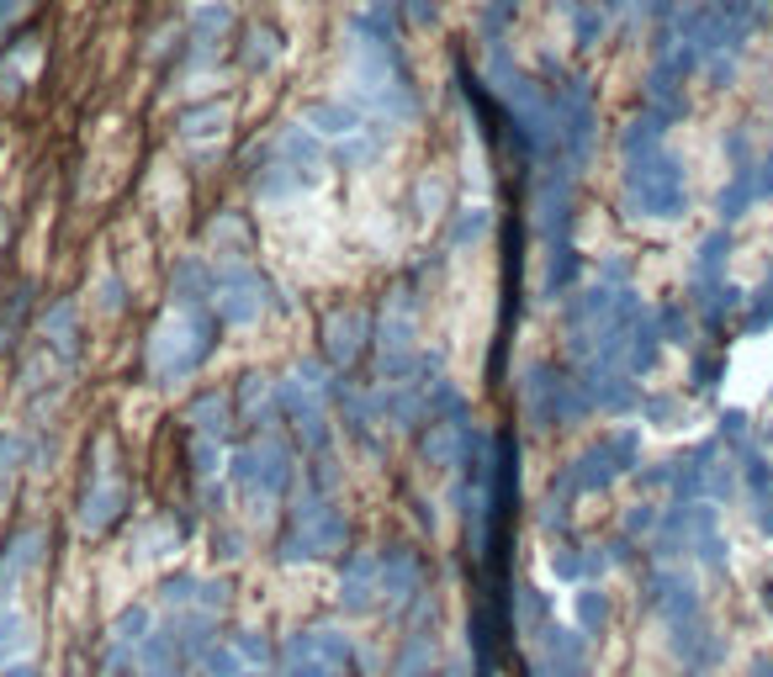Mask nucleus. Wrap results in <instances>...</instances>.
<instances>
[{
  "label": "nucleus",
  "mask_w": 773,
  "mask_h": 677,
  "mask_svg": "<svg viewBox=\"0 0 773 677\" xmlns=\"http://www.w3.org/2000/svg\"><path fill=\"white\" fill-rule=\"evenodd\" d=\"M514 11H520V0H483V38H488V48H503V33H509Z\"/></svg>",
  "instance_id": "f704fd0d"
},
{
  "label": "nucleus",
  "mask_w": 773,
  "mask_h": 677,
  "mask_svg": "<svg viewBox=\"0 0 773 677\" xmlns=\"http://www.w3.org/2000/svg\"><path fill=\"white\" fill-rule=\"evenodd\" d=\"M339 603H345V614H371V609H382V561H376V551H366V556H356L345 566V577H339Z\"/></svg>",
  "instance_id": "4be33fe9"
},
{
  "label": "nucleus",
  "mask_w": 773,
  "mask_h": 677,
  "mask_svg": "<svg viewBox=\"0 0 773 677\" xmlns=\"http://www.w3.org/2000/svg\"><path fill=\"white\" fill-rule=\"evenodd\" d=\"M276 408H282V402H276V387H265L260 376H249L245 381V424H271Z\"/></svg>",
  "instance_id": "72a5a7b5"
},
{
  "label": "nucleus",
  "mask_w": 773,
  "mask_h": 677,
  "mask_svg": "<svg viewBox=\"0 0 773 677\" xmlns=\"http://www.w3.org/2000/svg\"><path fill=\"white\" fill-rule=\"evenodd\" d=\"M631 472H641V435L636 429H614L599 444H588L583 455H572L568 466L551 477V503L572 509L577 498H594V492L614 487V481L631 477Z\"/></svg>",
  "instance_id": "7ed1b4c3"
},
{
  "label": "nucleus",
  "mask_w": 773,
  "mask_h": 677,
  "mask_svg": "<svg viewBox=\"0 0 773 677\" xmlns=\"http://www.w3.org/2000/svg\"><path fill=\"white\" fill-rule=\"evenodd\" d=\"M276 673V651L260 630H234V636L212 640L202 651V677H271Z\"/></svg>",
  "instance_id": "f3484780"
},
{
  "label": "nucleus",
  "mask_w": 773,
  "mask_h": 677,
  "mask_svg": "<svg viewBox=\"0 0 773 677\" xmlns=\"http://www.w3.org/2000/svg\"><path fill=\"white\" fill-rule=\"evenodd\" d=\"M382 561V609L387 614H408L413 603H424V566L408 546H387L376 551Z\"/></svg>",
  "instance_id": "aec40b11"
},
{
  "label": "nucleus",
  "mask_w": 773,
  "mask_h": 677,
  "mask_svg": "<svg viewBox=\"0 0 773 677\" xmlns=\"http://www.w3.org/2000/svg\"><path fill=\"white\" fill-rule=\"evenodd\" d=\"M345 535H350V529H345V514H339L334 492L302 487V498H297V509H291V524H286V535H282V561L286 566L319 561V556H328V551H339Z\"/></svg>",
  "instance_id": "0eeeda50"
},
{
  "label": "nucleus",
  "mask_w": 773,
  "mask_h": 677,
  "mask_svg": "<svg viewBox=\"0 0 773 677\" xmlns=\"http://www.w3.org/2000/svg\"><path fill=\"white\" fill-rule=\"evenodd\" d=\"M276 673L282 677H350V636L328 630V625L297 630L276 651Z\"/></svg>",
  "instance_id": "4468645a"
},
{
  "label": "nucleus",
  "mask_w": 773,
  "mask_h": 677,
  "mask_svg": "<svg viewBox=\"0 0 773 677\" xmlns=\"http://www.w3.org/2000/svg\"><path fill=\"white\" fill-rule=\"evenodd\" d=\"M175 546H180V529H175V524H144V529H138V556H164V551H175Z\"/></svg>",
  "instance_id": "c9c22d12"
},
{
  "label": "nucleus",
  "mask_w": 773,
  "mask_h": 677,
  "mask_svg": "<svg viewBox=\"0 0 773 677\" xmlns=\"http://www.w3.org/2000/svg\"><path fill=\"white\" fill-rule=\"evenodd\" d=\"M191 472H197V481L202 487H212V481L228 472V455H223V439H202L191 435Z\"/></svg>",
  "instance_id": "7c9ffc66"
},
{
  "label": "nucleus",
  "mask_w": 773,
  "mask_h": 677,
  "mask_svg": "<svg viewBox=\"0 0 773 677\" xmlns=\"http://www.w3.org/2000/svg\"><path fill=\"white\" fill-rule=\"evenodd\" d=\"M228 477H234V492L249 503V514L265 518L291 487V450L282 439H254L228 461Z\"/></svg>",
  "instance_id": "1a4fd4ad"
},
{
  "label": "nucleus",
  "mask_w": 773,
  "mask_h": 677,
  "mask_svg": "<svg viewBox=\"0 0 773 677\" xmlns=\"http://www.w3.org/2000/svg\"><path fill=\"white\" fill-rule=\"evenodd\" d=\"M747 677H773V662H769V656H758V662L747 667Z\"/></svg>",
  "instance_id": "de8ad7c7"
},
{
  "label": "nucleus",
  "mask_w": 773,
  "mask_h": 677,
  "mask_svg": "<svg viewBox=\"0 0 773 677\" xmlns=\"http://www.w3.org/2000/svg\"><path fill=\"white\" fill-rule=\"evenodd\" d=\"M403 5H408L413 22H429V16H435V0H403Z\"/></svg>",
  "instance_id": "c03bdc74"
},
{
  "label": "nucleus",
  "mask_w": 773,
  "mask_h": 677,
  "mask_svg": "<svg viewBox=\"0 0 773 677\" xmlns=\"http://www.w3.org/2000/svg\"><path fill=\"white\" fill-rule=\"evenodd\" d=\"M334 381H328V371L319 360H297L291 371H286V381H276V402H282V413L291 418V429L308 439L313 450H324L328 444V402H334Z\"/></svg>",
  "instance_id": "6e6552de"
},
{
  "label": "nucleus",
  "mask_w": 773,
  "mask_h": 677,
  "mask_svg": "<svg viewBox=\"0 0 773 677\" xmlns=\"http://www.w3.org/2000/svg\"><path fill=\"white\" fill-rule=\"evenodd\" d=\"M546 75H551V117H557V154L583 170L588 154H594V138H599V106H594V90L568 75L557 59H546Z\"/></svg>",
  "instance_id": "423d86ee"
},
{
  "label": "nucleus",
  "mask_w": 773,
  "mask_h": 677,
  "mask_svg": "<svg viewBox=\"0 0 773 677\" xmlns=\"http://www.w3.org/2000/svg\"><path fill=\"white\" fill-rule=\"evenodd\" d=\"M127 503H133V487L117 472V439L107 435V439H96V472H90V487H85V498H80V529L85 535L112 529L127 514Z\"/></svg>",
  "instance_id": "ddd939ff"
},
{
  "label": "nucleus",
  "mask_w": 773,
  "mask_h": 677,
  "mask_svg": "<svg viewBox=\"0 0 773 677\" xmlns=\"http://www.w3.org/2000/svg\"><path fill=\"white\" fill-rule=\"evenodd\" d=\"M319 180H324V138L313 127L291 122V127L276 133L271 160L254 175V191H260V201H297L302 191H313Z\"/></svg>",
  "instance_id": "39448f33"
},
{
  "label": "nucleus",
  "mask_w": 773,
  "mask_h": 677,
  "mask_svg": "<svg viewBox=\"0 0 773 677\" xmlns=\"http://www.w3.org/2000/svg\"><path fill=\"white\" fill-rule=\"evenodd\" d=\"M376 371L382 381H408L424 371V355H419V308L408 302V291H398L387 302V313L376 323Z\"/></svg>",
  "instance_id": "f8f14e48"
},
{
  "label": "nucleus",
  "mask_w": 773,
  "mask_h": 677,
  "mask_svg": "<svg viewBox=\"0 0 773 677\" xmlns=\"http://www.w3.org/2000/svg\"><path fill=\"white\" fill-rule=\"evenodd\" d=\"M265 308H271V286L260 280V271H249V260L212 265V318L217 323L249 328V323H260Z\"/></svg>",
  "instance_id": "2eb2a0df"
},
{
  "label": "nucleus",
  "mask_w": 773,
  "mask_h": 677,
  "mask_svg": "<svg viewBox=\"0 0 773 677\" xmlns=\"http://www.w3.org/2000/svg\"><path fill=\"white\" fill-rule=\"evenodd\" d=\"M736 472H741V487H747V498L758 503V509H769L773 498V461L763 450H741L736 455Z\"/></svg>",
  "instance_id": "c756f323"
},
{
  "label": "nucleus",
  "mask_w": 773,
  "mask_h": 677,
  "mask_svg": "<svg viewBox=\"0 0 773 677\" xmlns=\"http://www.w3.org/2000/svg\"><path fill=\"white\" fill-rule=\"evenodd\" d=\"M758 529L773 540V503H769V509H758Z\"/></svg>",
  "instance_id": "09e8293b"
},
{
  "label": "nucleus",
  "mask_w": 773,
  "mask_h": 677,
  "mask_svg": "<svg viewBox=\"0 0 773 677\" xmlns=\"http://www.w3.org/2000/svg\"><path fill=\"white\" fill-rule=\"evenodd\" d=\"M0 677H38L27 662H0Z\"/></svg>",
  "instance_id": "a18cd8bd"
},
{
  "label": "nucleus",
  "mask_w": 773,
  "mask_h": 677,
  "mask_svg": "<svg viewBox=\"0 0 773 677\" xmlns=\"http://www.w3.org/2000/svg\"><path fill=\"white\" fill-rule=\"evenodd\" d=\"M228 133V106L223 101H207V106H186L180 112V138L186 143H207V138H223Z\"/></svg>",
  "instance_id": "cd10ccee"
},
{
  "label": "nucleus",
  "mask_w": 773,
  "mask_h": 677,
  "mask_svg": "<svg viewBox=\"0 0 773 677\" xmlns=\"http://www.w3.org/2000/svg\"><path fill=\"white\" fill-rule=\"evenodd\" d=\"M366 339H371V318L361 313V308H345V313H334L324 328V350L334 365H356L361 360V350H366Z\"/></svg>",
  "instance_id": "5701e85b"
},
{
  "label": "nucleus",
  "mask_w": 773,
  "mask_h": 677,
  "mask_svg": "<svg viewBox=\"0 0 773 677\" xmlns=\"http://www.w3.org/2000/svg\"><path fill=\"white\" fill-rule=\"evenodd\" d=\"M763 328H773V271L752 291V302H747V334H763Z\"/></svg>",
  "instance_id": "e433bc0d"
},
{
  "label": "nucleus",
  "mask_w": 773,
  "mask_h": 677,
  "mask_svg": "<svg viewBox=\"0 0 773 677\" xmlns=\"http://www.w3.org/2000/svg\"><path fill=\"white\" fill-rule=\"evenodd\" d=\"M657 524H662V509L657 503H636L625 514V535H657Z\"/></svg>",
  "instance_id": "58836bf2"
},
{
  "label": "nucleus",
  "mask_w": 773,
  "mask_h": 677,
  "mask_svg": "<svg viewBox=\"0 0 773 677\" xmlns=\"http://www.w3.org/2000/svg\"><path fill=\"white\" fill-rule=\"evenodd\" d=\"M568 5H572V0H568Z\"/></svg>",
  "instance_id": "603ef678"
},
{
  "label": "nucleus",
  "mask_w": 773,
  "mask_h": 677,
  "mask_svg": "<svg viewBox=\"0 0 773 677\" xmlns=\"http://www.w3.org/2000/svg\"><path fill=\"white\" fill-rule=\"evenodd\" d=\"M42 355H53L59 365H75V355H80V308L75 302H59L42 318Z\"/></svg>",
  "instance_id": "b1692460"
},
{
  "label": "nucleus",
  "mask_w": 773,
  "mask_h": 677,
  "mask_svg": "<svg viewBox=\"0 0 773 677\" xmlns=\"http://www.w3.org/2000/svg\"><path fill=\"white\" fill-rule=\"evenodd\" d=\"M758 186H763V201H769L773 197V149L758 160Z\"/></svg>",
  "instance_id": "37998d69"
},
{
  "label": "nucleus",
  "mask_w": 773,
  "mask_h": 677,
  "mask_svg": "<svg viewBox=\"0 0 773 677\" xmlns=\"http://www.w3.org/2000/svg\"><path fill=\"white\" fill-rule=\"evenodd\" d=\"M191 5H202V0H191Z\"/></svg>",
  "instance_id": "3c124183"
},
{
  "label": "nucleus",
  "mask_w": 773,
  "mask_h": 677,
  "mask_svg": "<svg viewBox=\"0 0 773 677\" xmlns=\"http://www.w3.org/2000/svg\"><path fill=\"white\" fill-rule=\"evenodd\" d=\"M620 164H625V212L631 217L668 223V217L689 212V175H684V160L668 143L620 154Z\"/></svg>",
  "instance_id": "f03ea898"
},
{
  "label": "nucleus",
  "mask_w": 773,
  "mask_h": 677,
  "mask_svg": "<svg viewBox=\"0 0 773 677\" xmlns=\"http://www.w3.org/2000/svg\"><path fill=\"white\" fill-rule=\"evenodd\" d=\"M164 609H170V614H207V619H217V614L228 609V588L212 582V577L180 572V577L164 582Z\"/></svg>",
  "instance_id": "412c9836"
},
{
  "label": "nucleus",
  "mask_w": 773,
  "mask_h": 677,
  "mask_svg": "<svg viewBox=\"0 0 773 677\" xmlns=\"http://www.w3.org/2000/svg\"><path fill=\"white\" fill-rule=\"evenodd\" d=\"M763 201V186H758V160L732 170V180L721 186V197H715V212H721V223H736V217H747L752 206Z\"/></svg>",
  "instance_id": "393cba45"
},
{
  "label": "nucleus",
  "mask_w": 773,
  "mask_h": 677,
  "mask_svg": "<svg viewBox=\"0 0 773 677\" xmlns=\"http://www.w3.org/2000/svg\"><path fill=\"white\" fill-rule=\"evenodd\" d=\"M212 313L207 308H170L149 334V376L154 381H186L212 355Z\"/></svg>",
  "instance_id": "20e7f679"
},
{
  "label": "nucleus",
  "mask_w": 773,
  "mask_h": 677,
  "mask_svg": "<svg viewBox=\"0 0 773 677\" xmlns=\"http://www.w3.org/2000/svg\"><path fill=\"white\" fill-rule=\"evenodd\" d=\"M488 228H493V212L477 201V206H461L456 212V228H450V243L456 249H466V243H483L488 239Z\"/></svg>",
  "instance_id": "2f4dec72"
},
{
  "label": "nucleus",
  "mask_w": 773,
  "mask_h": 677,
  "mask_svg": "<svg viewBox=\"0 0 773 677\" xmlns=\"http://www.w3.org/2000/svg\"><path fill=\"white\" fill-rule=\"evenodd\" d=\"M302 127H313V133H319L324 143H334L350 164L376 160L382 143H387V127L371 122L366 112L350 106V101H319V106H308V112H302Z\"/></svg>",
  "instance_id": "9b49d317"
},
{
  "label": "nucleus",
  "mask_w": 773,
  "mask_h": 677,
  "mask_svg": "<svg viewBox=\"0 0 773 677\" xmlns=\"http://www.w3.org/2000/svg\"><path fill=\"white\" fill-rule=\"evenodd\" d=\"M726 260H732V234H710V239L699 243V254H694V291H705V286H721L726 280Z\"/></svg>",
  "instance_id": "a878e982"
},
{
  "label": "nucleus",
  "mask_w": 773,
  "mask_h": 677,
  "mask_svg": "<svg viewBox=\"0 0 773 677\" xmlns=\"http://www.w3.org/2000/svg\"><path fill=\"white\" fill-rule=\"evenodd\" d=\"M572 164L562 170H546V180L535 186V228H540V239L546 249L551 243H572Z\"/></svg>",
  "instance_id": "6ab92c4d"
},
{
  "label": "nucleus",
  "mask_w": 773,
  "mask_h": 677,
  "mask_svg": "<svg viewBox=\"0 0 773 677\" xmlns=\"http://www.w3.org/2000/svg\"><path fill=\"white\" fill-rule=\"evenodd\" d=\"M529 673L535 677H594L588 636H583L577 625L546 619V625L529 636Z\"/></svg>",
  "instance_id": "dca6fc26"
},
{
  "label": "nucleus",
  "mask_w": 773,
  "mask_h": 677,
  "mask_svg": "<svg viewBox=\"0 0 773 677\" xmlns=\"http://www.w3.org/2000/svg\"><path fill=\"white\" fill-rule=\"evenodd\" d=\"M641 413H647L651 424H668V429L678 424V402H673V398H651L647 408H641Z\"/></svg>",
  "instance_id": "79ce46f5"
},
{
  "label": "nucleus",
  "mask_w": 773,
  "mask_h": 677,
  "mask_svg": "<svg viewBox=\"0 0 773 677\" xmlns=\"http://www.w3.org/2000/svg\"><path fill=\"white\" fill-rule=\"evenodd\" d=\"M604 619H610V598L583 582V593H577V630L583 636H604Z\"/></svg>",
  "instance_id": "473e14b6"
},
{
  "label": "nucleus",
  "mask_w": 773,
  "mask_h": 677,
  "mask_svg": "<svg viewBox=\"0 0 773 677\" xmlns=\"http://www.w3.org/2000/svg\"><path fill=\"white\" fill-rule=\"evenodd\" d=\"M22 582L11 566H0V662H27L33 640H38V625L33 614L22 609Z\"/></svg>",
  "instance_id": "a211bd4d"
},
{
  "label": "nucleus",
  "mask_w": 773,
  "mask_h": 677,
  "mask_svg": "<svg viewBox=\"0 0 773 677\" xmlns=\"http://www.w3.org/2000/svg\"><path fill=\"white\" fill-rule=\"evenodd\" d=\"M520 402H525V418L535 429H551V424H583L594 413V402L583 392L577 376H562L551 365H529L525 381H520Z\"/></svg>",
  "instance_id": "9d476101"
},
{
  "label": "nucleus",
  "mask_w": 773,
  "mask_h": 677,
  "mask_svg": "<svg viewBox=\"0 0 773 677\" xmlns=\"http://www.w3.org/2000/svg\"><path fill=\"white\" fill-rule=\"evenodd\" d=\"M483 75H488L493 96L503 101V112H509V127H514V138H520V149L525 154H546V149H557V117H551V90L525 75L503 48H488V64H483Z\"/></svg>",
  "instance_id": "f257e3e1"
},
{
  "label": "nucleus",
  "mask_w": 773,
  "mask_h": 677,
  "mask_svg": "<svg viewBox=\"0 0 773 677\" xmlns=\"http://www.w3.org/2000/svg\"><path fill=\"white\" fill-rule=\"evenodd\" d=\"M429 673H435V630L419 625V630L403 640V651H398V662H392V677H429Z\"/></svg>",
  "instance_id": "bb28decb"
},
{
  "label": "nucleus",
  "mask_w": 773,
  "mask_h": 677,
  "mask_svg": "<svg viewBox=\"0 0 773 677\" xmlns=\"http://www.w3.org/2000/svg\"><path fill=\"white\" fill-rule=\"evenodd\" d=\"M16 466H22V439L5 435L0 439V492L11 487V477H16Z\"/></svg>",
  "instance_id": "ea45409f"
},
{
  "label": "nucleus",
  "mask_w": 773,
  "mask_h": 677,
  "mask_svg": "<svg viewBox=\"0 0 773 677\" xmlns=\"http://www.w3.org/2000/svg\"><path fill=\"white\" fill-rule=\"evenodd\" d=\"M228 429H234V408H228V398H223V392H207V398H197V408H191V435L228 439Z\"/></svg>",
  "instance_id": "c85d7f7f"
},
{
  "label": "nucleus",
  "mask_w": 773,
  "mask_h": 677,
  "mask_svg": "<svg viewBox=\"0 0 773 677\" xmlns=\"http://www.w3.org/2000/svg\"><path fill=\"white\" fill-rule=\"evenodd\" d=\"M282 59V48H276V33H249V48H245V64L249 70H271Z\"/></svg>",
  "instance_id": "4c0bfd02"
},
{
  "label": "nucleus",
  "mask_w": 773,
  "mask_h": 677,
  "mask_svg": "<svg viewBox=\"0 0 773 677\" xmlns=\"http://www.w3.org/2000/svg\"><path fill=\"white\" fill-rule=\"evenodd\" d=\"M440 677H472V662H466V656H456V662H450Z\"/></svg>",
  "instance_id": "49530a36"
},
{
  "label": "nucleus",
  "mask_w": 773,
  "mask_h": 677,
  "mask_svg": "<svg viewBox=\"0 0 773 677\" xmlns=\"http://www.w3.org/2000/svg\"><path fill=\"white\" fill-rule=\"evenodd\" d=\"M5 243H11V223L0 217V254H5Z\"/></svg>",
  "instance_id": "8fccbe9b"
},
{
  "label": "nucleus",
  "mask_w": 773,
  "mask_h": 677,
  "mask_svg": "<svg viewBox=\"0 0 773 677\" xmlns=\"http://www.w3.org/2000/svg\"><path fill=\"white\" fill-rule=\"evenodd\" d=\"M22 308H27V291H16L11 297V313H0V350L16 339V323H22Z\"/></svg>",
  "instance_id": "a19ab883"
}]
</instances>
